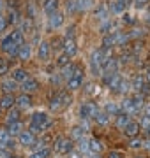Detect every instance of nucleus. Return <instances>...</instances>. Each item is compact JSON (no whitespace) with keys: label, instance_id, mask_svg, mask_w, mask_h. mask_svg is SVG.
<instances>
[{"label":"nucleus","instance_id":"obj_1","mask_svg":"<svg viewBox=\"0 0 150 158\" xmlns=\"http://www.w3.org/2000/svg\"><path fill=\"white\" fill-rule=\"evenodd\" d=\"M71 100H73V98H71L69 93H67L65 90H60L57 95L51 98V102H50V109H51L53 113H55V111H60V109L67 107V106L71 104Z\"/></svg>","mask_w":150,"mask_h":158},{"label":"nucleus","instance_id":"obj_2","mask_svg":"<svg viewBox=\"0 0 150 158\" xmlns=\"http://www.w3.org/2000/svg\"><path fill=\"white\" fill-rule=\"evenodd\" d=\"M53 149L60 155H69L73 149H74V144H73V139H67V137H57L55 142H53Z\"/></svg>","mask_w":150,"mask_h":158},{"label":"nucleus","instance_id":"obj_3","mask_svg":"<svg viewBox=\"0 0 150 158\" xmlns=\"http://www.w3.org/2000/svg\"><path fill=\"white\" fill-rule=\"evenodd\" d=\"M131 88H133L136 93H141L143 97L150 91V85L145 81V76H143V74H136V76H134L133 83H131Z\"/></svg>","mask_w":150,"mask_h":158},{"label":"nucleus","instance_id":"obj_4","mask_svg":"<svg viewBox=\"0 0 150 158\" xmlns=\"http://www.w3.org/2000/svg\"><path fill=\"white\" fill-rule=\"evenodd\" d=\"M103 53L101 49H95L90 56V69H92L94 76H103Z\"/></svg>","mask_w":150,"mask_h":158},{"label":"nucleus","instance_id":"obj_5","mask_svg":"<svg viewBox=\"0 0 150 158\" xmlns=\"http://www.w3.org/2000/svg\"><path fill=\"white\" fill-rule=\"evenodd\" d=\"M81 85H83V69L76 67L74 76L67 81V90H69V91H76V90H80V88H81Z\"/></svg>","mask_w":150,"mask_h":158},{"label":"nucleus","instance_id":"obj_6","mask_svg":"<svg viewBox=\"0 0 150 158\" xmlns=\"http://www.w3.org/2000/svg\"><path fill=\"white\" fill-rule=\"evenodd\" d=\"M97 111L99 109L94 102H87V104H83L80 107V118L81 119H92V118H95Z\"/></svg>","mask_w":150,"mask_h":158},{"label":"nucleus","instance_id":"obj_7","mask_svg":"<svg viewBox=\"0 0 150 158\" xmlns=\"http://www.w3.org/2000/svg\"><path fill=\"white\" fill-rule=\"evenodd\" d=\"M18 49H20V46L14 44L9 35H7L4 40H2V51H4V53H7L11 58H16V56H18Z\"/></svg>","mask_w":150,"mask_h":158},{"label":"nucleus","instance_id":"obj_8","mask_svg":"<svg viewBox=\"0 0 150 158\" xmlns=\"http://www.w3.org/2000/svg\"><path fill=\"white\" fill-rule=\"evenodd\" d=\"M20 90L23 91V93H32V91H37L39 90V81L34 77H29V79H25L23 83L20 85Z\"/></svg>","mask_w":150,"mask_h":158},{"label":"nucleus","instance_id":"obj_9","mask_svg":"<svg viewBox=\"0 0 150 158\" xmlns=\"http://www.w3.org/2000/svg\"><path fill=\"white\" fill-rule=\"evenodd\" d=\"M14 104H16V97L12 95V93H4V95L0 97V111L2 109L9 111V109L14 107Z\"/></svg>","mask_w":150,"mask_h":158},{"label":"nucleus","instance_id":"obj_10","mask_svg":"<svg viewBox=\"0 0 150 158\" xmlns=\"http://www.w3.org/2000/svg\"><path fill=\"white\" fill-rule=\"evenodd\" d=\"M50 53H51V44L48 40H41L39 48H37V56H39V60H44L46 62L48 58H50Z\"/></svg>","mask_w":150,"mask_h":158},{"label":"nucleus","instance_id":"obj_11","mask_svg":"<svg viewBox=\"0 0 150 158\" xmlns=\"http://www.w3.org/2000/svg\"><path fill=\"white\" fill-rule=\"evenodd\" d=\"M120 67V62L115 56L104 58L103 60V72H117V69Z\"/></svg>","mask_w":150,"mask_h":158},{"label":"nucleus","instance_id":"obj_12","mask_svg":"<svg viewBox=\"0 0 150 158\" xmlns=\"http://www.w3.org/2000/svg\"><path fill=\"white\" fill-rule=\"evenodd\" d=\"M64 55H67V56H74L76 53H78V46H76V40L74 39H67L64 40Z\"/></svg>","mask_w":150,"mask_h":158},{"label":"nucleus","instance_id":"obj_13","mask_svg":"<svg viewBox=\"0 0 150 158\" xmlns=\"http://www.w3.org/2000/svg\"><path fill=\"white\" fill-rule=\"evenodd\" d=\"M18 142H20L21 146H32V144L35 142L34 134H32V132H29V130H23V132L18 135Z\"/></svg>","mask_w":150,"mask_h":158},{"label":"nucleus","instance_id":"obj_14","mask_svg":"<svg viewBox=\"0 0 150 158\" xmlns=\"http://www.w3.org/2000/svg\"><path fill=\"white\" fill-rule=\"evenodd\" d=\"M131 102H133V111H134V114L139 113V111L145 107V97L141 95V93H134V95L131 97Z\"/></svg>","mask_w":150,"mask_h":158},{"label":"nucleus","instance_id":"obj_15","mask_svg":"<svg viewBox=\"0 0 150 158\" xmlns=\"http://www.w3.org/2000/svg\"><path fill=\"white\" fill-rule=\"evenodd\" d=\"M139 130H141V128H139L138 121H129V125L124 128V132H126V135L129 137V139H133V137H138Z\"/></svg>","mask_w":150,"mask_h":158},{"label":"nucleus","instance_id":"obj_16","mask_svg":"<svg viewBox=\"0 0 150 158\" xmlns=\"http://www.w3.org/2000/svg\"><path fill=\"white\" fill-rule=\"evenodd\" d=\"M16 106L18 109H29L32 106V98L29 93H21L20 97H16Z\"/></svg>","mask_w":150,"mask_h":158},{"label":"nucleus","instance_id":"obj_17","mask_svg":"<svg viewBox=\"0 0 150 158\" xmlns=\"http://www.w3.org/2000/svg\"><path fill=\"white\" fill-rule=\"evenodd\" d=\"M9 135H20L21 132H23V123H21V119L20 121H14V123H9L7 125V130H6Z\"/></svg>","mask_w":150,"mask_h":158},{"label":"nucleus","instance_id":"obj_18","mask_svg":"<svg viewBox=\"0 0 150 158\" xmlns=\"http://www.w3.org/2000/svg\"><path fill=\"white\" fill-rule=\"evenodd\" d=\"M64 23V12H53V14H50V27L51 28H58L60 25Z\"/></svg>","mask_w":150,"mask_h":158},{"label":"nucleus","instance_id":"obj_19","mask_svg":"<svg viewBox=\"0 0 150 158\" xmlns=\"http://www.w3.org/2000/svg\"><path fill=\"white\" fill-rule=\"evenodd\" d=\"M29 77H30V76H29V72H27L25 69H14V70H12V77L11 79H14L16 83L21 85L25 79H29Z\"/></svg>","mask_w":150,"mask_h":158},{"label":"nucleus","instance_id":"obj_20","mask_svg":"<svg viewBox=\"0 0 150 158\" xmlns=\"http://www.w3.org/2000/svg\"><path fill=\"white\" fill-rule=\"evenodd\" d=\"M30 55H32V49H30V46L23 42V44L20 46V49H18V56H16V58H20L21 62H25V60H29V58H30Z\"/></svg>","mask_w":150,"mask_h":158},{"label":"nucleus","instance_id":"obj_21","mask_svg":"<svg viewBox=\"0 0 150 158\" xmlns=\"http://www.w3.org/2000/svg\"><path fill=\"white\" fill-rule=\"evenodd\" d=\"M129 114H126V113H120V114H117V119H115V127L117 128H120V130H124L129 125Z\"/></svg>","mask_w":150,"mask_h":158},{"label":"nucleus","instance_id":"obj_22","mask_svg":"<svg viewBox=\"0 0 150 158\" xmlns=\"http://www.w3.org/2000/svg\"><path fill=\"white\" fill-rule=\"evenodd\" d=\"M48 116H46V113H34L32 114V119H30V123L32 125H37V127H39L41 128V125L44 123V121H48ZM41 132H42V130H41Z\"/></svg>","mask_w":150,"mask_h":158},{"label":"nucleus","instance_id":"obj_23","mask_svg":"<svg viewBox=\"0 0 150 158\" xmlns=\"http://www.w3.org/2000/svg\"><path fill=\"white\" fill-rule=\"evenodd\" d=\"M42 9H44V12H46L48 16H50V14H53V12H57L58 0H44V6H42Z\"/></svg>","mask_w":150,"mask_h":158},{"label":"nucleus","instance_id":"obj_24","mask_svg":"<svg viewBox=\"0 0 150 158\" xmlns=\"http://www.w3.org/2000/svg\"><path fill=\"white\" fill-rule=\"evenodd\" d=\"M104 113L108 114V116H117V114H120V106H117L115 102H108L106 106H104Z\"/></svg>","mask_w":150,"mask_h":158},{"label":"nucleus","instance_id":"obj_25","mask_svg":"<svg viewBox=\"0 0 150 158\" xmlns=\"http://www.w3.org/2000/svg\"><path fill=\"white\" fill-rule=\"evenodd\" d=\"M6 19H7V25H14V23L20 21V14H18V9H16V7H9Z\"/></svg>","mask_w":150,"mask_h":158},{"label":"nucleus","instance_id":"obj_26","mask_svg":"<svg viewBox=\"0 0 150 158\" xmlns=\"http://www.w3.org/2000/svg\"><path fill=\"white\" fill-rule=\"evenodd\" d=\"M9 37H11V40L16 46H21L25 42V35H23V32H21V30H12Z\"/></svg>","mask_w":150,"mask_h":158},{"label":"nucleus","instance_id":"obj_27","mask_svg":"<svg viewBox=\"0 0 150 158\" xmlns=\"http://www.w3.org/2000/svg\"><path fill=\"white\" fill-rule=\"evenodd\" d=\"M120 81H122L120 74L113 72V76H111V77H110V81H108V83H106V86H108V88H110V90L117 91V88H118V85H120Z\"/></svg>","mask_w":150,"mask_h":158},{"label":"nucleus","instance_id":"obj_28","mask_svg":"<svg viewBox=\"0 0 150 158\" xmlns=\"http://www.w3.org/2000/svg\"><path fill=\"white\" fill-rule=\"evenodd\" d=\"M2 90L6 91V93H12L14 90H18V83L14 79H6V81L2 83Z\"/></svg>","mask_w":150,"mask_h":158},{"label":"nucleus","instance_id":"obj_29","mask_svg":"<svg viewBox=\"0 0 150 158\" xmlns=\"http://www.w3.org/2000/svg\"><path fill=\"white\" fill-rule=\"evenodd\" d=\"M76 67H78V65H74V63H67V65L64 67V70H62V77L69 81V79L73 77V76H74V70H76Z\"/></svg>","mask_w":150,"mask_h":158},{"label":"nucleus","instance_id":"obj_30","mask_svg":"<svg viewBox=\"0 0 150 158\" xmlns=\"http://www.w3.org/2000/svg\"><path fill=\"white\" fill-rule=\"evenodd\" d=\"M88 151L97 155V153L103 151V144H101L97 139H88Z\"/></svg>","mask_w":150,"mask_h":158},{"label":"nucleus","instance_id":"obj_31","mask_svg":"<svg viewBox=\"0 0 150 158\" xmlns=\"http://www.w3.org/2000/svg\"><path fill=\"white\" fill-rule=\"evenodd\" d=\"M95 123H99L101 127H106V125L110 123V116L104 113V111H97V114H95Z\"/></svg>","mask_w":150,"mask_h":158},{"label":"nucleus","instance_id":"obj_32","mask_svg":"<svg viewBox=\"0 0 150 158\" xmlns=\"http://www.w3.org/2000/svg\"><path fill=\"white\" fill-rule=\"evenodd\" d=\"M94 0H76V11H88L92 9Z\"/></svg>","mask_w":150,"mask_h":158},{"label":"nucleus","instance_id":"obj_33","mask_svg":"<svg viewBox=\"0 0 150 158\" xmlns=\"http://www.w3.org/2000/svg\"><path fill=\"white\" fill-rule=\"evenodd\" d=\"M120 111H124L126 114H134V111H133V102H131V97H126V98H124V102H122V106H120Z\"/></svg>","mask_w":150,"mask_h":158},{"label":"nucleus","instance_id":"obj_34","mask_svg":"<svg viewBox=\"0 0 150 158\" xmlns=\"http://www.w3.org/2000/svg\"><path fill=\"white\" fill-rule=\"evenodd\" d=\"M103 46L104 48H108V49H111V48H115V32L113 34H106L103 37Z\"/></svg>","mask_w":150,"mask_h":158},{"label":"nucleus","instance_id":"obj_35","mask_svg":"<svg viewBox=\"0 0 150 158\" xmlns=\"http://www.w3.org/2000/svg\"><path fill=\"white\" fill-rule=\"evenodd\" d=\"M6 121H7V125H9V123H14V121H20V109H9Z\"/></svg>","mask_w":150,"mask_h":158},{"label":"nucleus","instance_id":"obj_36","mask_svg":"<svg viewBox=\"0 0 150 158\" xmlns=\"http://www.w3.org/2000/svg\"><path fill=\"white\" fill-rule=\"evenodd\" d=\"M95 19H99V21L108 19V9H106V6H99L95 9Z\"/></svg>","mask_w":150,"mask_h":158},{"label":"nucleus","instance_id":"obj_37","mask_svg":"<svg viewBox=\"0 0 150 158\" xmlns=\"http://www.w3.org/2000/svg\"><path fill=\"white\" fill-rule=\"evenodd\" d=\"M113 28V21H111L110 18H108V19H104L103 23H101V27H99V32H101V34H110V30Z\"/></svg>","mask_w":150,"mask_h":158},{"label":"nucleus","instance_id":"obj_38","mask_svg":"<svg viewBox=\"0 0 150 158\" xmlns=\"http://www.w3.org/2000/svg\"><path fill=\"white\" fill-rule=\"evenodd\" d=\"M76 148L80 153H88V139L87 137H81L80 141H76Z\"/></svg>","mask_w":150,"mask_h":158},{"label":"nucleus","instance_id":"obj_39","mask_svg":"<svg viewBox=\"0 0 150 158\" xmlns=\"http://www.w3.org/2000/svg\"><path fill=\"white\" fill-rule=\"evenodd\" d=\"M50 156V148H42V149H37V151H32L29 158H48Z\"/></svg>","mask_w":150,"mask_h":158},{"label":"nucleus","instance_id":"obj_40","mask_svg":"<svg viewBox=\"0 0 150 158\" xmlns=\"http://www.w3.org/2000/svg\"><path fill=\"white\" fill-rule=\"evenodd\" d=\"M110 9H111V12H115V14H120V12L126 9V6H122L120 2H117V0H111Z\"/></svg>","mask_w":150,"mask_h":158},{"label":"nucleus","instance_id":"obj_41","mask_svg":"<svg viewBox=\"0 0 150 158\" xmlns=\"http://www.w3.org/2000/svg\"><path fill=\"white\" fill-rule=\"evenodd\" d=\"M131 90V83H129V81H124V79H122L120 81V85H118V88H117V91H118V93H124V95H126L127 91Z\"/></svg>","mask_w":150,"mask_h":158},{"label":"nucleus","instance_id":"obj_42","mask_svg":"<svg viewBox=\"0 0 150 158\" xmlns=\"http://www.w3.org/2000/svg\"><path fill=\"white\" fill-rule=\"evenodd\" d=\"M71 137H73L74 141H80L81 137H83V128H81V127H74V128L71 130Z\"/></svg>","mask_w":150,"mask_h":158},{"label":"nucleus","instance_id":"obj_43","mask_svg":"<svg viewBox=\"0 0 150 158\" xmlns=\"http://www.w3.org/2000/svg\"><path fill=\"white\" fill-rule=\"evenodd\" d=\"M7 72H9V63L4 58H0V76H6Z\"/></svg>","mask_w":150,"mask_h":158},{"label":"nucleus","instance_id":"obj_44","mask_svg":"<svg viewBox=\"0 0 150 158\" xmlns=\"http://www.w3.org/2000/svg\"><path fill=\"white\" fill-rule=\"evenodd\" d=\"M67 63H71L69 56H67V55H64V53H62V55L58 56V60H57V65H60V67H65Z\"/></svg>","mask_w":150,"mask_h":158},{"label":"nucleus","instance_id":"obj_45","mask_svg":"<svg viewBox=\"0 0 150 158\" xmlns=\"http://www.w3.org/2000/svg\"><path fill=\"white\" fill-rule=\"evenodd\" d=\"M129 146L133 148V149H136V148H141V146H143V141H141L139 137H133V139H131V142H129Z\"/></svg>","mask_w":150,"mask_h":158},{"label":"nucleus","instance_id":"obj_46","mask_svg":"<svg viewBox=\"0 0 150 158\" xmlns=\"http://www.w3.org/2000/svg\"><path fill=\"white\" fill-rule=\"evenodd\" d=\"M65 11L67 12L76 11V0H65Z\"/></svg>","mask_w":150,"mask_h":158},{"label":"nucleus","instance_id":"obj_47","mask_svg":"<svg viewBox=\"0 0 150 158\" xmlns=\"http://www.w3.org/2000/svg\"><path fill=\"white\" fill-rule=\"evenodd\" d=\"M150 0H134V7L136 9H145V7L148 6Z\"/></svg>","mask_w":150,"mask_h":158},{"label":"nucleus","instance_id":"obj_48","mask_svg":"<svg viewBox=\"0 0 150 158\" xmlns=\"http://www.w3.org/2000/svg\"><path fill=\"white\" fill-rule=\"evenodd\" d=\"M148 127H150V119L143 116V118H141V123H139V128H145V130H147Z\"/></svg>","mask_w":150,"mask_h":158},{"label":"nucleus","instance_id":"obj_49","mask_svg":"<svg viewBox=\"0 0 150 158\" xmlns=\"http://www.w3.org/2000/svg\"><path fill=\"white\" fill-rule=\"evenodd\" d=\"M29 18H30V19H34V18H35V7H34V4H29Z\"/></svg>","mask_w":150,"mask_h":158},{"label":"nucleus","instance_id":"obj_50","mask_svg":"<svg viewBox=\"0 0 150 158\" xmlns=\"http://www.w3.org/2000/svg\"><path fill=\"white\" fill-rule=\"evenodd\" d=\"M6 27H7V19L0 14V32H4V30H6Z\"/></svg>","mask_w":150,"mask_h":158},{"label":"nucleus","instance_id":"obj_51","mask_svg":"<svg viewBox=\"0 0 150 158\" xmlns=\"http://www.w3.org/2000/svg\"><path fill=\"white\" fill-rule=\"evenodd\" d=\"M0 158H11V153H9V149L2 148V149H0Z\"/></svg>","mask_w":150,"mask_h":158},{"label":"nucleus","instance_id":"obj_52","mask_svg":"<svg viewBox=\"0 0 150 158\" xmlns=\"http://www.w3.org/2000/svg\"><path fill=\"white\" fill-rule=\"evenodd\" d=\"M73 35H74V27H69L67 34H65V40H67V39H73Z\"/></svg>","mask_w":150,"mask_h":158},{"label":"nucleus","instance_id":"obj_53","mask_svg":"<svg viewBox=\"0 0 150 158\" xmlns=\"http://www.w3.org/2000/svg\"><path fill=\"white\" fill-rule=\"evenodd\" d=\"M106 158H122V155H120L118 151H110Z\"/></svg>","mask_w":150,"mask_h":158},{"label":"nucleus","instance_id":"obj_54","mask_svg":"<svg viewBox=\"0 0 150 158\" xmlns=\"http://www.w3.org/2000/svg\"><path fill=\"white\" fill-rule=\"evenodd\" d=\"M143 116L150 119V106H145V107H143Z\"/></svg>","mask_w":150,"mask_h":158},{"label":"nucleus","instance_id":"obj_55","mask_svg":"<svg viewBox=\"0 0 150 158\" xmlns=\"http://www.w3.org/2000/svg\"><path fill=\"white\" fill-rule=\"evenodd\" d=\"M69 155H71V158H81V153L80 151H71Z\"/></svg>","mask_w":150,"mask_h":158},{"label":"nucleus","instance_id":"obj_56","mask_svg":"<svg viewBox=\"0 0 150 158\" xmlns=\"http://www.w3.org/2000/svg\"><path fill=\"white\" fill-rule=\"evenodd\" d=\"M145 81H147V83L150 85V67L147 69V74H145Z\"/></svg>","mask_w":150,"mask_h":158},{"label":"nucleus","instance_id":"obj_57","mask_svg":"<svg viewBox=\"0 0 150 158\" xmlns=\"http://www.w3.org/2000/svg\"><path fill=\"white\" fill-rule=\"evenodd\" d=\"M141 148H147V149L150 151V139H147V141H143V146H141Z\"/></svg>","mask_w":150,"mask_h":158},{"label":"nucleus","instance_id":"obj_58","mask_svg":"<svg viewBox=\"0 0 150 158\" xmlns=\"http://www.w3.org/2000/svg\"><path fill=\"white\" fill-rule=\"evenodd\" d=\"M124 18H126V21H127V23H133V19H131V16H129V14H126Z\"/></svg>","mask_w":150,"mask_h":158},{"label":"nucleus","instance_id":"obj_59","mask_svg":"<svg viewBox=\"0 0 150 158\" xmlns=\"http://www.w3.org/2000/svg\"><path fill=\"white\" fill-rule=\"evenodd\" d=\"M145 134H147V135L150 137V127H148V128H147V130H145Z\"/></svg>","mask_w":150,"mask_h":158},{"label":"nucleus","instance_id":"obj_60","mask_svg":"<svg viewBox=\"0 0 150 158\" xmlns=\"http://www.w3.org/2000/svg\"><path fill=\"white\" fill-rule=\"evenodd\" d=\"M147 21H148V23H150V12H148V16H147Z\"/></svg>","mask_w":150,"mask_h":158},{"label":"nucleus","instance_id":"obj_61","mask_svg":"<svg viewBox=\"0 0 150 158\" xmlns=\"http://www.w3.org/2000/svg\"><path fill=\"white\" fill-rule=\"evenodd\" d=\"M0 12H2V0H0Z\"/></svg>","mask_w":150,"mask_h":158},{"label":"nucleus","instance_id":"obj_62","mask_svg":"<svg viewBox=\"0 0 150 158\" xmlns=\"http://www.w3.org/2000/svg\"><path fill=\"white\" fill-rule=\"evenodd\" d=\"M11 158H20V156H11Z\"/></svg>","mask_w":150,"mask_h":158},{"label":"nucleus","instance_id":"obj_63","mask_svg":"<svg viewBox=\"0 0 150 158\" xmlns=\"http://www.w3.org/2000/svg\"><path fill=\"white\" fill-rule=\"evenodd\" d=\"M136 158H141V156H136Z\"/></svg>","mask_w":150,"mask_h":158}]
</instances>
